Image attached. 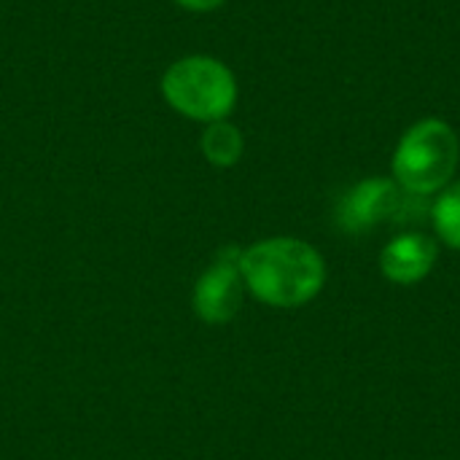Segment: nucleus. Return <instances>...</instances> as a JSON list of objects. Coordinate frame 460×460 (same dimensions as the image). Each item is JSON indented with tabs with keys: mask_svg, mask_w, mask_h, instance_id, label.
Segmentation results:
<instances>
[{
	"mask_svg": "<svg viewBox=\"0 0 460 460\" xmlns=\"http://www.w3.org/2000/svg\"><path fill=\"white\" fill-rule=\"evenodd\" d=\"M162 94L181 116L213 124L232 113L237 102V78L221 59L191 54L164 70Z\"/></svg>",
	"mask_w": 460,
	"mask_h": 460,
	"instance_id": "obj_2",
	"label": "nucleus"
},
{
	"mask_svg": "<svg viewBox=\"0 0 460 460\" xmlns=\"http://www.w3.org/2000/svg\"><path fill=\"white\" fill-rule=\"evenodd\" d=\"M240 253L243 251L237 248H224L216 261L197 278L191 291V307L199 321L221 326L240 313L245 294V283L240 275Z\"/></svg>",
	"mask_w": 460,
	"mask_h": 460,
	"instance_id": "obj_4",
	"label": "nucleus"
},
{
	"mask_svg": "<svg viewBox=\"0 0 460 460\" xmlns=\"http://www.w3.org/2000/svg\"><path fill=\"white\" fill-rule=\"evenodd\" d=\"M245 291L280 310L302 307L315 299L326 283L321 253L296 237H270L240 253Z\"/></svg>",
	"mask_w": 460,
	"mask_h": 460,
	"instance_id": "obj_1",
	"label": "nucleus"
},
{
	"mask_svg": "<svg viewBox=\"0 0 460 460\" xmlns=\"http://www.w3.org/2000/svg\"><path fill=\"white\" fill-rule=\"evenodd\" d=\"M434 264H437V243L418 232L391 240L380 253V270L396 286L420 283L434 270Z\"/></svg>",
	"mask_w": 460,
	"mask_h": 460,
	"instance_id": "obj_5",
	"label": "nucleus"
},
{
	"mask_svg": "<svg viewBox=\"0 0 460 460\" xmlns=\"http://www.w3.org/2000/svg\"><path fill=\"white\" fill-rule=\"evenodd\" d=\"M431 218L442 243L460 251V183L442 191V197L431 208Z\"/></svg>",
	"mask_w": 460,
	"mask_h": 460,
	"instance_id": "obj_8",
	"label": "nucleus"
},
{
	"mask_svg": "<svg viewBox=\"0 0 460 460\" xmlns=\"http://www.w3.org/2000/svg\"><path fill=\"white\" fill-rule=\"evenodd\" d=\"M199 148H202L205 159L213 167H234L240 162V156H243L245 140H243V132L234 124L221 119V121H213V124L205 127Z\"/></svg>",
	"mask_w": 460,
	"mask_h": 460,
	"instance_id": "obj_7",
	"label": "nucleus"
},
{
	"mask_svg": "<svg viewBox=\"0 0 460 460\" xmlns=\"http://www.w3.org/2000/svg\"><path fill=\"white\" fill-rule=\"evenodd\" d=\"M399 205V189L394 181L369 178L358 183L340 208V221L348 232H364L388 218Z\"/></svg>",
	"mask_w": 460,
	"mask_h": 460,
	"instance_id": "obj_6",
	"label": "nucleus"
},
{
	"mask_svg": "<svg viewBox=\"0 0 460 460\" xmlns=\"http://www.w3.org/2000/svg\"><path fill=\"white\" fill-rule=\"evenodd\" d=\"M460 159L458 135L442 119H423L407 129L394 154V175L412 194L445 189Z\"/></svg>",
	"mask_w": 460,
	"mask_h": 460,
	"instance_id": "obj_3",
	"label": "nucleus"
},
{
	"mask_svg": "<svg viewBox=\"0 0 460 460\" xmlns=\"http://www.w3.org/2000/svg\"><path fill=\"white\" fill-rule=\"evenodd\" d=\"M172 3H178V5L186 8V11H213V8H218L224 0H172Z\"/></svg>",
	"mask_w": 460,
	"mask_h": 460,
	"instance_id": "obj_9",
	"label": "nucleus"
}]
</instances>
